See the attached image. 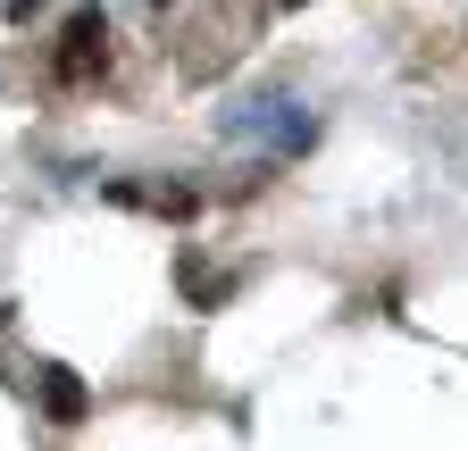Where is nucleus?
Wrapping results in <instances>:
<instances>
[{"instance_id": "7ed1b4c3", "label": "nucleus", "mask_w": 468, "mask_h": 451, "mask_svg": "<svg viewBox=\"0 0 468 451\" xmlns=\"http://www.w3.org/2000/svg\"><path fill=\"white\" fill-rule=\"evenodd\" d=\"M0 9H9V17H34V9H42V0H0Z\"/></svg>"}, {"instance_id": "f257e3e1", "label": "nucleus", "mask_w": 468, "mask_h": 451, "mask_svg": "<svg viewBox=\"0 0 468 451\" xmlns=\"http://www.w3.org/2000/svg\"><path fill=\"white\" fill-rule=\"evenodd\" d=\"M101 42H109V17L101 9H76L68 34H58V84H92L101 76Z\"/></svg>"}, {"instance_id": "f03ea898", "label": "nucleus", "mask_w": 468, "mask_h": 451, "mask_svg": "<svg viewBox=\"0 0 468 451\" xmlns=\"http://www.w3.org/2000/svg\"><path fill=\"white\" fill-rule=\"evenodd\" d=\"M42 410H50L58 426H84V410H92L84 376H76V368H42Z\"/></svg>"}]
</instances>
